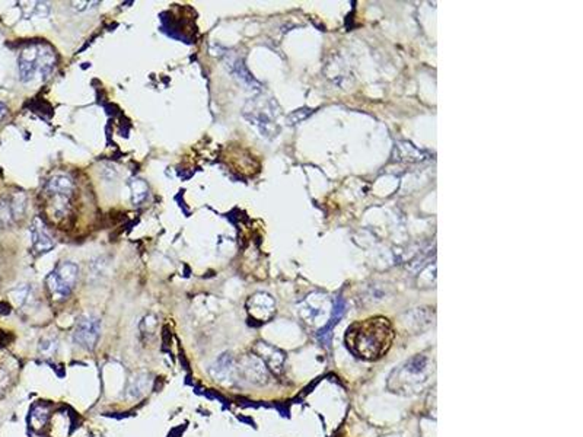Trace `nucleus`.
<instances>
[{
  "mask_svg": "<svg viewBox=\"0 0 583 437\" xmlns=\"http://www.w3.org/2000/svg\"><path fill=\"white\" fill-rule=\"evenodd\" d=\"M394 340L391 322L383 316H372L354 322L347 328L346 344L354 356L376 360L390 350Z\"/></svg>",
  "mask_w": 583,
  "mask_h": 437,
  "instance_id": "nucleus-1",
  "label": "nucleus"
},
{
  "mask_svg": "<svg viewBox=\"0 0 583 437\" xmlns=\"http://www.w3.org/2000/svg\"><path fill=\"white\" fill-rule=\"evenodd\" d=\"M55 67V53L47 44H31L21 50L18 70L22 83H41L47 80Z\"/></svg>",
  "mask_w": 583,
  "mask_h": 437,
  "instance_id": "nucleus-2",
  "label": "nucleus"
},
{
  "mask_svg": "<svg viewBox=\"0 0 583 437\" xmlns=\"http://www.w3.org/2000/svg\"><path fill=\"white\" fill-rule=\"evenodd\" d=\"M73 188V179L64 174H55L47 181L46 193L50 197V213L53 217H64L67 215Z\"/></svg>",
  "mask_w": 583,
  "mask_h": 437,
  "instance_id": "nucleus-3",
  "label": "nucleus"
},
{
  "mask_svg": "<svg viewBox=\"0 0 583 437\" xmlns=\"http://www.w3.org/2000/svg\"><path fill=\"white\" fill-rule=\"evenodd\" d=\"M79 267L75 262L64 261L47 277V286L55 301H64L76 286Z\"/></svg>",
  "mask_w": 583,
  "mask_h": 437,
  "instance_id": "nucleus-4",
  "label": "nucleus"
},
{
  "mask_svg": "<svg viewBox=\"0 0 583 437\" xmlns=\"http://www.w3.org/2000/svg\"><path fill=\"white\" fill-rule=\"evenodd\" d=\"M99 334H101V321L91 314H85L76 322L73 340L85 350H94L99 340Z\"/></svg>",
  "mask_w": 583,
  "mask_h": 437,
  "instance_id": "nucleus-5",
  "label": "nucleus"
},
{
  "mask_svg": "<svg viewBox=\"0 0 583 437\" xmlns=\"http://www.w3.org/2000/svg\"><path fill=\"white\" fill-rule=\"evenodd\" d=\"M26 197L22 193L0 197V228L10 226L22 217Z\"/></svg>",
  "mask_w": 583,
  "mask_h": 437,
  "instance_id": "nucleus-6",
  "label": "nucleus"
},
{
  "mask_svg": "<svg viewBox=\"0 0 583 437\" xmlns=\"http://www.w3.org/2000/svg\"><path fill=\"white\" fill-rule=\"evenodd\" d=\"M210 376L222 385H232L236 377V364L229 353H222L210 364Z\"/></svg>",
  "mask_w": 583,
  "mask_h": 437,
  "instance_id": "nucleus-7",
  "label": "nucleus"
},
{
  "mask_svg": "<svg viewBox=\"0 0 583 437\" xmlns=\"http://www.w3.org/2000/svg\"><path fill=\"white\" fill-rule=\"evenodd\" d=\"M248 312L260 321H267L275 314V301L267 293H255L248 299Z\"/></svg>",
  "mask_w": 583,
  "mask_h": 437,
  "instance_id": "nucleus-8",
  "label": "nucleus"
},
{
  "mask_svg": "<svg viewBox=\"0 0 583 437\" xmlns=\"http://www.w3.org/2000/svg\"><path fill=\"white\" fill-rule=\"evenodd\" d=\"M30 233H31V244H33V248H34V251H35L37 253H44V252H49V251L54 247L53 238H51L50 232L47 231L46 223L42 222L40 217H35V219H34V222H33V224H31Z\"/></svg>",
  "mask_w": 583,
  "mask_h": 437,
  "instance_id": "nucleus-9",
  "label": "nucleus"
},
{
  "mask_svg": "<svg viewBox=\"0 0 583 437\" xmlns=\"http://www.w3.org/2000/svg\"><path fill=\"white\" fill-rule=\"evenodd\" d=\"M257 350H259V353L261 355V357L267 362V364L270 366V368L275 369V371L276 369H280V366L283 364V356H281V353H279L277 350H275L272 347H268V346H266L263 343L259 344Z\"/></svg>",
  "mask_w": 583,
  "mask_h": 437,
  "instance_id": "nucleus-10",
  "label": "nucleus"
},
{
  "mask_svg": "<svg viewBox=\"0 0 583 437\" xmlns=\"http://www.w3.org/2000/svg\"><path fill=\"white\" fill-rule=\"evenodd\" d=\"M244 371L248 379L254 380V382H261V380L266 377L264 364L257 359H248L247 363L244 364Z\"/></svg>",
  "mask_w": 583,
  "mask_h": 437,
  "instance_id": "nucleus-11",
  "label": "nucleus"
},
{
  "mask_svg": "<svg viewBox=\"0 0 583 437\" xmlns=\"http://www.w3.org/2000/svg\"><path fill=\"white\" fill-rule=\"evenodd\" d=\"M130 190H132V195H133V203L134 204H140L143 203L148 199V186L143 179H132L130 182Z\"/></svg>",
  "mask_w": 583,
  "mask_h": 437,
  "instance_id": "nucleus-12",
  "label": "nucleus"
},
{
  "mask_svg": "<svg viewBox=\"0 0 583 437\" xmlns=\"http://www.w3.org/2000/svg\"><path fill=\"white\" fill-rule=\"evenodd\" d=\"M47 418H49V411H47L46 407L35 405L33 408V411H31V425H33V427H35V429L42 427L47 422Z\"/></svg>",
  "mask_w": 583,
  "mask_h": 437,
  "instance_id": "nucleus-13",
  "label": "nucleus"
},
{
  "mask_svg": "<svg viewBox=\"0 0 583 437\" xmlns=\"http://www.w3.org/2000/svg\"><path fill=\"white\" fill-rule=\"evenodd\" d=\"M57 346H59V344H57L55 338H53V337L42 338V340L40 341V353L42 356L50 357L57 351Z\"/></svg>",
  "mask_w": 583,
  "mask_h": 437,
  "instance_id": "nucleus-14",
  "label": "nucleus"
},
{
  "mask_svg": "<svg viewBox=\"0 0 583 437\" xmlns=\"http://www.w3.org/2000/svg\"><path fill=\"white\" fill-rule=\"evenodd\" d=\"M148 388V380L146 376H137L132 380V384L129 386V391L133 397H139L140 393H143Z\"/></svg>",
  "mask_w": 583,
  "mask_h": 437,
  "instance_id": "nucleus-15",
  "label": "nucleus"
},
{
  "mask_svg": "<svg viewBox=\"0 0 583 437\" xmlns=\"http://www.w3.org/2000/svg\"><path fill=\"white\" fill-rule=\"evenodd\" d=\"M30 293H31L30 287H28L26 285H22L21 287H18L15 292H13V301H15L18 305H24L28 301V298H30Z\"/></svg>",
  "mask_w": 583,
  "mask_h": 437,
  "instance_id": "nucleus-16",
  "label": "nucleus"
},
{
  "mask_svg": "<svg viewBox=\"0 0 583 437\" xmlns=\"http://www.w3.org/2000/svg\"><path fill=\"white\" fill-rule=\"evenodd\" d=\"M8 382H9V376L3 371H0V393L5 392Z\"/></svg>",
  "mask_w": 583,
  "mask_h": 437,
  "instance_id": "nucleus-17",
  "label": "nucleus"
},
{
  "mask_svg": "<svg viewBox=\"0 0 583 437\" xmlns=\"http://www.w3.org/2000/svg\"><path fill=\"white\" fill-rule=\"evenodd\" d=\"M6 114H8V108H6V105L0 102V120H2Z\"/></svg>",
  "mask_w": 583,
  "mask_h": 437,
  "instance_id": "nucleus-18",
  "label": "nucleus"
}]
</instances>
